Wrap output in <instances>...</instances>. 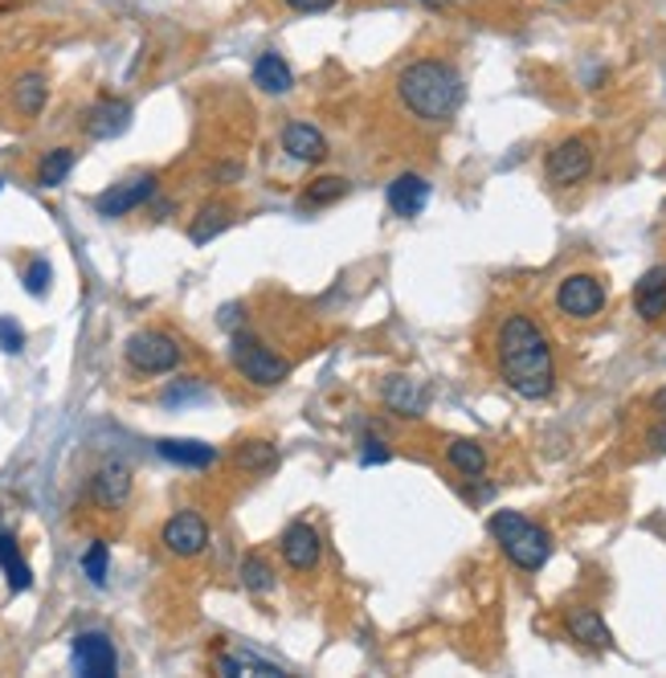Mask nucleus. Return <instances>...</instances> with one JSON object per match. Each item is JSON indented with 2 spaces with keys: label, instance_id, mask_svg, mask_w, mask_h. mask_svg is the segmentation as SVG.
Listing matches in <instances>:
<instances>
[{
  "label": "nucleus",
  "instance_id": "nucleus-1",
  "mask_svg": "<svg viewBox=\"0 0 666 678\" xmlns=\"http://www.w3.org/2000/svg\"><path fill=\"white\" fill-rule=\"evenodd\" d=\"M495 360L499 376L523 401H544L556 389V360H552L548 335L536 327V319L508 315L495 332Z\"/></svg>",
  "mask_w": 666,
  "mask_h": 678
},
{
  "label": "nucleus",
  "instance_id": "nucleus-2",
  "mask_svg": "<svg viewBox=\"0 0 666 678\" xmlns=\"http://www.w3.org/2000/svg\"><path fill=\"white\" fill-rule=\"evenodd\" d=\"M397 99H401V107L413 119L446 123L463 107V78L446 62L421 58L401 70V78H397Z\"/></svg>",
  "mask_w": 666,
  "mask_h": 678
},
{
  "label": "nucleus",
  "instance_id": "nucleus-3",
  "mask_svg": "<svg viewBox=\"0 0 666 678\" xmlns=\"http://www.w3.org/2000/svg\"><path fill=\"white\" fill-rule=\"evenodd\" d=\"M487 527H491L495 544L503 548V556H508L515 568H523V573H540V568L548 564L552 535L544 532L540 523L528 520V515H520V511H495Z\"/></svg>",
  "mask_w": 666,
  "mask_h": 678
},
{
  "label": "nucleus",
  "instance_id": "nucleus-4",
  "mask_svg": "<svg viewBox=\"0 0 666 678\" xmlns=\"http://www.w3.org/2000/svg\"><path fill=\"white\" fill-rule=\"evenodd\" d=\"M230 360H233V368L246 376L249 385H258V389H275V385H282V380L290 376V364L282 360L278 352H270V347L262 344L258 335H249V332L233 335Z\"/></svg>",
  "mask_w": 666,
  "mask_h": 678
},
{
  "label": "nucleus",
  "instance_id": "nucleus-5",
  "mask_svg": "<svg viewBox=\"0 0 666 678\" xmlns=\"http://www.w3.org/2000/svg\"><path fill=\"white\" fill-rule=\"evenodd\" d=\"M123 356H127V364L135 368V373L144 376H159V373H173L176 364H180V344H176L168 332H135L127 340V347H123Z\"/></svg>",
  "mask_w": 666,
  "mask_h": 678
},
{
  "label": "nucleus",
  "instance_id": "nucleus-6",
  "mask_svg": "<svg viewBox=\"0 0 666 678\" xmlns=\"http://www.w3.org/2000/svg\"><path fill=\"white\" fill-rule=\"evenodd\" d=\"M544 173H548L552 185H580L585 176L593 173V140L585 135H568L565 144H556L544 159Z\"/></svg>",
  "mask_w": 666,
  "mask_h": 678
},
{
  "label": "nucleus",
  "instance_id": "nucleus-7",
  "mask_svg": "<svg viewBox=\"0 0 666 678\" xmlns=\"http://www.w3.org/2000/svg\"><path fill=\"white\" fill-rule=\"evenodd\" d=\"M74 670L87 678H111L119 670V654H115V642L102 634V630H87V634L74 637Z\"/></svg>",
  "mask_w": 666,
  "mask_h": 678
},
{
  "label": "nucleus",
  "instance_id": "nucleus-8",
  "mask_svg": "<svg viewBox=\"0 0 666 678\" xmlns=\"http://www.w3.org/2000/svg\"><path fill=\"white\" fill-rule=\"evenodd\" d=\"M159 544L173 552V556H180V560H192V556H201L209 548V523L197 511H176L173 520L164 523Z\"/></svg>",
  "mask_w": 666,
  "mask_h": 678
},
{
  "label": "nucleus",
  "instance_id": "nucleus-9",
  "mask_svg": "<svg viewBox=\"0 0 666 678\" xmlns=\"http://www.w3.org/2000/svg\"><path fill=\"white\" fill-rule=\"evenodd\" d=\"M556 307L565 311L568 319H593L601 307H606V287L601 278L593 275H568L556 290Z\"/></svg>",
  "mask_w": 666,
  "mask_h": 678
},
{
  "label": "nucleus",
  "instance_id": "nucleus-10",
  "mask_svg": "<svg viewBox=\"0 0 666 678\" xmlns=\"http://www.w3.org/2000/svg\"><path fill=\"white\" fill-rule=\"evenodd\" d=\"M156 185L159 180L152 173L131 176V180H123V185L107 188L99 201H95V209H99V216H127L131 209H140V204H147L152 197H156Z\"/></svg>",
  "mask_w": 666,
  "mask_h": 678
},
{
  "label": "nucleus",
  "instance_id": "nucleus-11",
  "mask_svg": "<svg viewBox=\"0 0 666 678\" xmlns=\"http://www.w3.org/2000/svg\"><path fill=\"white\" fill-rule=\"evenodd\" d=\"M90 503L102 507V511H119V507L131 499V470L123 463H107L99 466L87 482Z\"/></svg>",
  "mask_w": 666,
  "mask_h": 678
},
{
  "label": "nucleus",
  "instance_id": "nucleus-12",
  "mask_svg": "<svg viewBox=\"0 0 666 678\" xmlns=\"http://www.w3.org/2000/svg\"><path fill=\"white\" fill-rule=\"evenodd\" d=\"M282 560H287V568H295V573H311V568H319V556H323V535L311 527V523H290L287 532H282Z\"/></svg>",
  "mask_w": 666,
  "mask_h": 678
},
{
  "label": "nucleus",
  "instance_id": "nucleus-13",
  "mask_svg": "<svg viewBox=\"0 0 666 678\" xmlns=\"http://www.w3.org/2000/svg\"><path fill=\"white\" fill-rule=\"evenodd\" d=\"M127 127H131V102L123 99H99L82 115V131H87L90 140H115Z\"/></svg>",
  "mask_w": 666,
  "mask_h": 678
},
{
  "label": "nucleus",
  "instance_id": "nucleus-14",
  "mask_svg": "<svg viewBox=\"0 0 666 678\" xmlns=\"http://www.w3.org/2000/svg\"><path fill=\"white\" fill-rule=\"evenodd\" d=\"M565 630L573 642H580V646L589 649H609L613 646V634H609V625L601 621V613L589 605H573L565 613Z\"/></svg>",
  "mask_w": 666,
  "mask_h": 678
},
{
  "label": "nucleus",
  "instance_id": "nucleus-15",
  "mask_svg": "<svg viewBox=\"0 0 666 678\" xmlns=\"http://www.w3.org/2000/svg\"><path fill=\"white\" fill-rule=\"evenodd\" d=\"M389 209L397 216H418L425 204H430V180L418 173H401L397 180L389 185Z\"/></svg>",
  "mask_w": 666,
  "mask_h": 678
},
{
  "label": "nucleus",
  "instance_id": "nucleus-16",
  "mask_svg": "<svg viewBox=\"0 0 666 678\" xmlns=\"http://www.w3.org/2000/svg\"><path fill=\"white\" fill-rule=\"evenodd\" d=\"M634 311L646 319V323H658V319L666 315V266H651L646 275L637 278Z\"/></svg>",
  "mask_w": 666,
  "mask_h": 678
},
{
  "label": "nucleus",
  "instance_id": "nucleus-17",
  "mask_svg": "<svg viewBox=\"0 0 666 678\" xmlns=\"http://www.w3.org/2000/svg\"><path fill=\"white\" fill-rule=\"evenodd\" d=\"M156 454L176 466H192V470H204V466L218 463V446H204V442H192V437H159Z\"/></svg>",
  "mask_w": 666,
  "mask_h": 678
},
{
  "label": "nucleus",
  "instance_id": "nucleus-18",
  "mask_svg": "<svg viewBox=\"0 0 666 678\" xmlns=\"http://www.w3.org/2000/svg\"><path fill=\"white\" fill-rule=\"evenodd\" d=\"M282 147H287V156L299 159V164H319V159L328 156V140H323L311 123H287V127H282Z\"/></svg>",
  "mask_w": 666,
  "mask_h": 678
},
{
  "label": "nucleus",
  "instance_id": "nucleus-19",
  "mask_svg": "<svg viewBox=\"0 0 666 678\" xmlns=\"http://www.w3.org/2000/svg\"><path fill=\"white\" fill-rule=\"evenodd\" d=\"M0 568H4V580H9L13 592H25L33 585V568L25 564L21 544H16V535L9 527H0Z\"/></svg>",
  "mask_w": 666,
  "mask_h": 678
},
{
  "label": "nucleus",
  "instance_id": "nucleus-20",
  "mask_svg": "<svg viewBox=\"0 0 666 678\" xmlns=\"http://www.w3.org/2000/svg\"><path fill=\"white\" fill-rule=\"evenodd\" d=\"M254 87L266 90V95H287L295 87V74L282 62V54H275V49L258 54V62H254Z\"/></svg>",
  "mask_w": 666,
  "mask_h": 678
},
{
  "label": "nucleus",
  "instance_id": "nucleus-21",
  "mask_svg": "<svg viewBox=\"0 0 666 678\" xmlns=\"http://www.w3.org/2000/svg\"><path fill=\"white\" fill-rule=\"evenodd\" d=\"M230 225H233V209H230V204L213 201V204H204L201 213L192 216L189 237L197 242V246H204V242H213V237H218V233H225Z\"/></svg>",
  "mask_w": 666,
  "mask_h": 678
},
{
  "label": "nucleus",
  "instance_id": "nucleus-22",
  "mask_svg": "<svg viewBox=\"0 0 666 678\" xmlns=\"http://www.w3.org/2000/svg\"><path fill=\"white\" fill-rule=\"evenodd\" d=\"M233 463H237V470H246V475H266V470L278 466V446L275 442H262V437L242 442V446L233 449Z\"/></svg>",
  "mask_w": 666,
  "mask_h": 678
},
{
  "label": "nucleus",
  "instance_id": "nucleus-23",
  "mask_svg": "<svg viewBox=\"0 0 666 678\" xmlns=\"http://www.w3.org/2000/svg\"><path fill=\"white\" fill-rule=\"evenodd\" d=\"M45 95H49V87H45V74H37V70L21 74V78L13 82V107H16V111H21L25 119L42 115Z\"/></svg>",
  "mask_w": 666,
  "mask_h": 678
},
{
  "label": "nucleus",
  "instance_id": "nucleus-24",
  "mask_svg": "<svg viewBox=\"0 0 666 678\" xmlns=\"http://www.w3.org/2000/svg\"><path fill=\"white\" fill-rule=\"evenodd\" d=\"M446 463L466 478H482V470H487V449L478 446V442H470V437H458V442H449Z\"/></svg>",
  "mask_w": 666,
  "mask_h": 678
},
{
  "label": "nucleus",
  "instance_id": "nucleus-25",
  "mask_svg": "<svg viewBox=\"0 0 666 678\" xmlns=\"http://www.w3.org/2000/svg\"><path fill=\"white\" fill-rule=\"evenodd\" d=\"M385 401H389V409H397L401 418H418L421 409H425V392H421L413 380H406V376H392L389 385H385Z\"/></svg>",
  "mask_w": 666,
  "mask_h": 678
},
{
  "label": "nucleus",
  "instance_id": "nucleus-26",
  "mask_svg": "<svg viewBox=\"0 0 666 678\" xmlns=\"http://www.w3.org/2000/svg\"><path fill=\"white\" fill-rule=\"evenodd\" d=\"M218 675L237 678V675H262V678H278L282 666L266 663V658H254V654H221L218 658Z\"/></svg>",
  "mask_w": 666,
  "mask_h": 678
},
{
  "label": "nucleus",
  "instance_id": "nucleus-27",
  "mask_svg": "<svg viewBox=\"0 0 666 678\" xmlns=\"http://www.w3.org/2000/svg\"><path fill=\"white\" fill-rule=\"evenodd\" d=\"M74 147H54V152H45L42 164H37V185L42 188H58L74 168Z\"/></svg>",
  "mask_w": 666,
  "mask_h": 678
},
{
  "label": "nucleus",
  "instance_id": "nucleus-28",
  "mask_svg": "<svg viewBox=\"0 0 666 678\" xmlns=\"http://www.w3.org/2000/svg\"><path fill=\"white\" fill-rule=\"evenodd\" d=\"M348 197V180L344 176H319V180H311L303 192V204L307 209H323V204H335Z\"/></svg>",
  "mask_w": 666,
  "mask_h": 678
},
{
  "label": "nucleus",
  "instance_id": "nucleus-29",
  "mask_svg": "<svg viewBox=\"0 0 666 678\" xmlns=\"http://www.w3.org/2000/svg\"><path fill=\"white\" fill-rule=\"evenodd\" d=\"M242 585H246L249 592H270L278 585L275 568L262 560V556H246V560H242Z\"/></svg>",
  "mask_w": 666,
  "mask_h": 678
},
{
  "label": "nucleus",
  "instance_id": "nucleus-30",
  "mask_svg": "<svg viewBox=\"0 0 666 678\" xmlns=\"http://www.w3.org/2000/svg\"><path fill=\"white\" fill-rule=\"evenodd\" d=\"M107 564H111V552H107V544H102V540H95V544L82 552V573H87V580L95 585V589H102V585H107Z\"/></svg>",
  "mask_w": 666,
  "mask_h": 678
},
{
  "label": "nucleus",
  "instance_id": "nucleus-31",
  "mask_svg": "<svg viewBox=\"0 0 666 678\" xmlns=\"http://www.w3.org/2000/svg\"><path fill=\"white\" fill-rule=\"evenodd\" d=\"M204 397H209V389H204L201 380H176L173 389L164 392V404H168V409H180V404L204 401Z\"/></svg>",
  "mask_w": 666,
  "mask_h": 678
},
{
  "label": "nucleus",
  "instance_id": "nucleus-32",
  "mask_svg": "<svg viewBox=\"0 0 666 678\" xmlns=\"http://www.w3.org/2000/svg\"><path fill=\"white\" fill-rule=\"evenodd\" d=\"M49 278H54L49 262H45V258H33L30 266H25V278H21V282H25V290H30V294H37V299H42L45 290H49Z\"/></svg>",
  "mask_w": 666,
  "mask_h": 678
},
{
  "label": "nucleus",
  "instance_id": "nucleus-33",
  "mask_svg": "<svg viewBox=\"0 0 666 678\" xmlns=\"http://www.w3.org/2000/svg\"><path fill=\"white\" fill-rule=\"evenodd\" d=\"M0 347L9 352V356H16V352H25V332L16 327L9 315H0Z\"/></svg>",
  "mask_w": 666,
  "mask_h": 678
},
{
  "label": "nucleus",
  "instance_id": "nucleus-34",
  "mask_svg": "<svg viewBox=\"0 0 666 678\" xmlns=\"http://www.w3.org/2000/svg\"><path fill=\"white\" fill-rule=\"evenodd\" d=\"M392 454L385 442H377V437H364V449H360V463L364 466H377V463H389Z\"/></svg>",
  "mask_w": 666,
  "mask_h": 678
},
{
  "label": "nucleus",
  "instance_id": "nucleus-35",
  "mask_svg": "<svg viewBox=\"0 0 666 678\" xmlns=\"http://www.w3.org/2000/svg\"><path fill=\"white\" fill-rule=\"evenodd\" d=\"M287 9H295V13H328L335 0H282Z\"/></svg>",
  "mask_w": 666,
  "mask_h": 678
},
{
  "label": "nucleus",
  "instance_id": "nucleus-36",
  "mask_svg": "<svg viewBox=\"0 0 666 678\" xmlns=\"http://www.w3.org/2000/svg\"><path fill=\"white\" fill-rule=\"evenodd\" d=\"M651 409H654V413H658V418L666 421V389L654 392V397H651Z\"/></svg>",
  "mask_w": 666,
  "mask_h": 678
},
{
  "label": "nucleus",
  "instance_id": "nucleus-37",
  "mask_svg": "<svg viewBox=\"0 0 666 678\" xmlns=\"http://www.w3.org/2000/svg\"><path fill=\"white\" fill-rule=\"evenodd\" d=\"M651 446H654V449H663V454H666V425L651 430Z\"/></svg>",
  "mask_w": 666,
  "mask_h": 678
},
{
  "label": "nucleus",
  "instance_id": "nucleus-38",
  "mask_svg": "<svg viewBox=\"0 0 666 678\" xmlns=\"http://www.w3.org/2000/svg\"><path fill=\"white\" fill-rule=\"evenodd\" d=\"M425 9H446V0H421Z\"/></svg>",
  "mask_w": 666,
  "mask_h": 678
}]
</instances>
